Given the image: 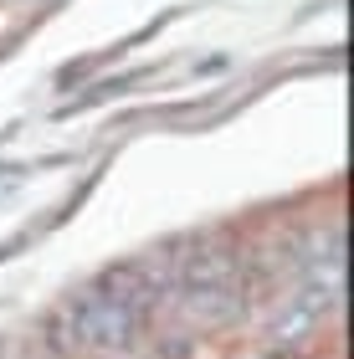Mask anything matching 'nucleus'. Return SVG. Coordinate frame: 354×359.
Masks as SVG:
<instances>
[{
  "label": "nucleus",
  "instance_id": "4",
  "mask_svg": "<svg viewBox=\"0 0 354 359\" xmlns=\"http://www.w3.org/2000/svg\"><path fill=\"white\" fill-rule=\"evenodd\" d=\"M159 354L165 359H190V339H159Z\"/></svg>",
  "mask_w": 354,
  "mask_h": 359
},
{
  "label": "nucleus",
  "instance_id": "1",
  "mask_svg": "<svg viewBox=\"0 0 354 359\" xmlns=\"http://www.w3.org/2000/svg\"><path fill=\"white\" fill-rule=\"evenodd\" d=\"M67 329H72V344H83V349L123 354V349H134V339L144 329V313L134 303H118L108 292L88 287L67 303Z\"/></svg>",
  "mask_w": 354,
  "mask_h": 359
},
{
  "label": "nucleus",
  "instance_id": "5",
  "mask_svg": "<svg viewBox=\"0 0 354 359\" xmlns=\"http://www.w3.org/2000/svg\"><path fill=\"white\" fill-rule=\"evenodd\" d=\"M226 67H231V57H211V62H200L196 72H226Z\"/></svg>",
  "mask_w": 354,
  "mask_h": 359
},
{
  "label": "nucleus",
  "instance_id": "2",
  "mask_svg": "<svg viewBox=\"0 0 354 359\" xmlns=\"http://www.w3.org/2000/svg\"><path fill=\"white\" fill-rule=\"evenodd\" d=\"M170 277H175V292L241 287V277H247V262H241V252L231 247L226 236H196V241H190V252L170 262Z\"/></svg>",
  "mask_w": 354,
  "mask_h": 359
},
{
  "label": "nucleus",
  "instance_id": "3",
  "mask_svg": "<svg viewBox=\"0 0 354 359\" xmlns=\"http://www.w3.org/2000/svg\"><path fill=\"white\" fill-rule=\"evenodd\" d=\"M180 308L190 323H205V329H221L247 313V287H211V292H180Z\"/></svg>",
  "mask_w": 354,
  "mask_h": 359
}]
</instances>
